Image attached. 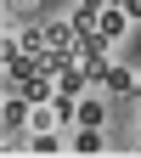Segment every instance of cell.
Listing matches in <instances>:
<instances>
[{
    "instance_id": "1",
    "label": "cell",
    "mask_w": 141,
    "mask_h": 158,
    "mask_svg": "<svg viewBox=\"0 0 141 158\" xmlns=\"http://www.w3.org/2000/svg\"><path fill=\"white\" fill-rule=\"evenodd\" d=\"M85 85H90V73L79 68V62H73V68H62V73H56V96H79V90H85Z\"/></svg>"
},
{
    "instance_id": "2",
    "label": "cell",
    "mask_w": 141,
    "mask_h": 158,
    "mask_svg": "<svg viewBox=\"0 0 141 158\" xmlns=\"http://www.w3.org/2000/svg\"><path fill=\"white\" fill-rule=\"evenodd\" d=\"M96 17H102V34H107V40H118V34H124V17H130V11H124V6H102Z\"/></svg>"
},
{
    "instance_id": "3",
    "label": "cell",
    "mask_w": 141,
    "mask_h": 158,
    "mask_svg": "<svg viewBox=\"0 0 141 158\" xmlns=\"http://www.w3.org/2000/svg\"><path fill=\"white\" fill-rule=\"evenodd\" d=\"M73 118H79V124H102V102H79Z\"/></svg>"
},
{
    "instance_id": "4",
    "label": "cell",
    "mask_w": 141,
    "mask_h": 158,
    "mask_svg": "<svg viewBox=\"0 0 141 158\" xmlns=\"http://www.w3.org/2000/svg\"><path fill=\"white\" fill-rule=\"evenodd\" d=\"M107 90H135V73H124V68H113V73H107Z\"/></svg>"
},
{
    "instance_id": "5",
    "label": "cell",
    "mask_w": 141,
    "mask_h": 158,
    "mask_svg": "<svg viewBox=\"0 0 141 158\" xmlns=\"http://www.w3.org/2000/svg\"><path fill=\"white\" fill-rule=\"evenodd\" d=\"M124 11H130V17H141V0H124Z\"/></svg>"
}]
</instances>
